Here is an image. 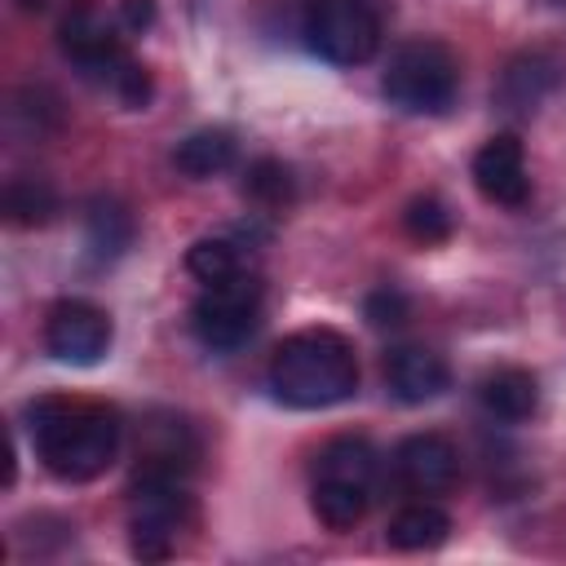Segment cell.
Returning <instances> with one entry per match:
<instances>
[{"mask_svg":"<svg viewBox=\"0 0 566 566\" xmlns=\"http://www.w3.org/2000/svg\"><path fill=\"white\" fill-rule=\"evenodd\" d=\"M190 495L186 478H155L133 473V504H128V531H133V557L164 562L177 548V531L186 526Z\"/></svg>","mask_w":566,"mask_h":566,"instance_id":"6","label":"cell"},{"mask_svg":"<svg viewBox=\"0 0 566 566\" xmlns=\"http://www.w3.org/2000/svg\"><path fill=\"white\" fill-rule=\"evenodd\" d=\"M407 314H411V301L398 292V287H376L367 301H363V318L371 323V327H402L407 323Z\"/></svg>","mask_w":566,"mask_h":566,"instance_id":"23","label":"cell"},{"mask_svg":"<svg viewBox=\"0 0 566 566\" xmlns=\"http://www.w3.org/2000/svg\"><path fill=\"white\" fill-rule=\"evenodd\" d=\"M111 318L106 310H97L93 301H80V296H66L49 310L44 318V349L57 358V363H71V367H93L106 358L111 349Z\"/></svg>","mask_w":566,"mask_h":566,"instance_id":"8","label":"cell"},{"mask_svg":"<svg viewBox=\"0 0 566 566\" xmlns=\"http://www.w3.org/2000/svg\"><path fill=\"white\" fill-rule=\"evenodd\" d=\"M27 420L44 469L62 482H93L119 455L124 420L115 407L84 398H35L27 407Z\"/></svg>","mask_w":566,"mask_h":566,"instance_id":"1","label":"cell"},{"mask_svg":"<svg viewBox=\"0 0 566 566\" xmlns=\"http://www.w3.org/2000/svg\"><path fill=\"white\" fill-rule=\"evenodd\" d=\"M553 88H557V62L548 53H522L504 66L495 84V102L509 115H531Z\"/></svg>","mask_w":566,"mask_h":566,"instance_id":"12","label":"cell"},{"mask_svg":"<svg viewBox=\"0 0 566 566\" xmlns=\"http://www.w3.org/2000/svg\"><path fill=\"white\" fill-rule=\"evenodd\" d=\"M256 323H261V283L248 270L221 283H203L199 301L190 305V332L212 354H234L239 345H248Z\"/></svg>","mask_w":566,"mask_h":566,"instance_id":"4","label":"cell"},{"mask_svg":"<svg viewBox=\"0 0 566 566\" xmlns=\"http://www.w3.org/2000/svg\"><path fill=\"white\" fill-rule=\"evenodd\" d=\"M394 473L411 495H442L455 486L460 455L442 433H411L394 451Z\"/></svg>","mask_w":566,"mask_h":566,"instance_id":"9","label":"cell"},{"mask_svg":"<svg viewBox=\"0 0 566 566\" xmlns=\"http://www.w3.org/2000/svg\"><path fill=\"white\" fill-rule=\"evenodd\" d=\"M385 535H389V544H394L398 553H424V548L447 544V535H451V517H447L438 504H424V500H420V504L398 509Z\"/></svg>","mask_w":566,"mask_h":566,"instance_id":"17","label":"cell"},{"mask_svg":"<svg viewBox=\"0 0 566 566\" xmlns=\"http://www.w3.org/2000/svg\"><path fill=\"white\" fill-rule=\"evenodd\" d=\"M186 270L199 283H221V279H230V274L243 270L239 243H230V239H195L190 252H186Z\"/></svg>","mask_w":566,"mask_h":566,"instance_id":"20","label":"cell"},{"mask_svg":"<svg viewBox=\"0 0 566 566\" xmlns=\"http://www.w3.org/2000/svg\"><path fill=\"white\" fill-rule=\"evenodd\" d=\"M265 380H270V394L283 407L323 411V407H336V402L354 398V389H358V354L340 332L305 327V332H292L274 349Z\"/></svg>","mask_w":566,"mask_h":566,"instance_id":"2","label":"cell"},{"mask_svg":"<svg viewBox=\"0 0 566 566\" xmlns=\"http://www.w3.org/2000/svg\"><path fill=\"white\" fill-rule=\"evenodd\" d=\"M57 44H62V53H66L88 80H102V84H115V75L128 66V49H124L115 22H111L97 4H88V0H80V4L57 22Z\"/></svg>","mask_w":566,"mask_h":566,"instance_id":"7","label":"cell"},{"mask_svg":"<svg viewBox=\"0 0 566 566\" xmlns=\"http://www.w3.org/2000/svg\"><path fill=\"white\" fill-rule=\"evenodd\" d=\"M133 243V212L119 199H93L84 212V248L97 265H111Z\"/></svg>","mask_w":566,"mask_h":566,"instance_id":"14","label":"cell"},{"mask_svg":"<svg viewBox=\"0 0 566 566\" xmlns=\"http://www.w3.org/2000/svg\"><path fill=\"white\" fill-rule=\"evenodd\" d=\"M119 22H124L128 31L155 27V0H119Z\"/></svg>","mask_w":566,"mask_h":566,"instance_id":"24","label":"cell"},{"mask_svg":"<svg viewBox=\"0 0 566 566\" xmlns=\"http://www.w3.org/2000/svg\"><path fill=\"white\" fill-rule=\"evenodd\" d=\"M376 473H380V460L367 438H332L314 464V478H336V482H354L367 491H376Z\"/></svg>","mask_w":566,"mask_h":566,"instance_id":"16","label":"cell"},{"mask_svg":"<svg viewBox=\"0 0 566 566\" xmlns=\"http://www.w3.org/2000/svg\"><path fill=\"white\" fill-rule=\"evenodd\" d=\"M478 398H482L486 416H495V420H504V424H522V420H531L535 407H539V385H535V376L522 371V367H500V371L482 376Z\"/></svg>","mask_w":566,"mask_h":566,"instance_id":"13","label":"cell"},{"mask_svg":"<svg viewBox=\"0 0 566 566\" xmlns=\"http://www.w3.org/2000/svg\"><path fill=\"white\" fill-rule=\"evenodd\" d=\"M402 226H407V234L416 239V243H442V239H451V208L438 199V195H420V199H411L407 203V212H402Z\"/></svg>","mask_w":566,"mask_h":566,"instance_id":"22","label":"cell"},{"mask_svg":"<svg viewBox=\"0 0 566 566\" xmlns=\"http://www.w3.org/2000/svg\"><path fill=\"white\" fill-rule=\"evenodd\" d=\"M243 190L261 203V208H287L296 199V181H292V168L279 164V159H256L248 168V181Z\"/></svg>","mask_w":566,"mask_h":566,"instance_id":"21","label":"cell"},{"mask_svg":"<svg viewBox=\"0 0 566 566\" xmlns=\"http://www.w3.org/2000/svg\"><path fill=\"white\" fill-rule=\"evenodd\" d=\"M234 155H239V142H234L230 128H199V133H190V137L177 142L172 164H177V172L203 181V177L226 172L234 164Z\"/></svg>","mask_w":566,"mask_h":566,"instance_id":"15","label":"cell"},{"mask_svg":"<svg viewBox=\"0 0 566 566\" xmlns=\"http://www.w3.org/2000/svg\"><path fill=\"white\" fill-rule=\"evenodd\" d=\"M473 186L486 203L500 208H522L531 195V177H526V155L522 142L513 133H495L478 155H473Z\"/></svg>","mask_w":566,"mask_h":566,"instance_id":"10","label":"cell"},{"mask_svg":"<svg viewBox=\"0 0 566 566\" xmlns=\"http://www.w3.org/2000/svg\"><path fill=\"white\" fill-rule=\"evenodd\" d=\"M4 217L13 226H49L57 217V190L44 177H13L4 186Z\"/></svg>","mask_w":566,"mask_h":566,"instance_id":"19","label":"cell"},{"mask_svg":"<svg viewBox=\"0 0 566 566\" xmlns=\"http://www.w3.org/2000/svg\"><path fill=\"white\" fill-rule=\"evenodd\" d=\"M310 504H314V517L323 526L349 531L354 522H363V513L371 504V491L367 486H354V482H336V478H314Z\"/></svg>","mask_w":566,"mask_h":566,"instance_id":"18","label":"cell"},{"mask_svg":"<svg viewBox=\"0 0 566 566\" xmlns=\"http://www.w3.org/2000/svg\"><path fill=\"white\" fill-rule=\"evenodd\" d=\"M301 35L332 66H363L380 49V22L367 0H310Z\"/></svg>","mask_w":566,"mask_h":566,"instance_id":"5","label":"cell"},{"mask_svg":"<svg viewBox=\"0 0 566 566\" xmlns=\"http://www.w3.org/2000/svg\"><path fill=\"white\" fill-rule=\"evenodd\" d=\"M385 385L398 402H433L438 394L451 389V367L442 354L424 349V345H398L385 358Z\"/></svg>","mask_w":566,"mask_h":566,"instance_id":"11","label":"cell"},{"mask_svg":"<svg viewBox=\"0 0 566 566\" xmlns=\"http://www.w3.org/2000/svg\"><path fill=\"white\" fill-rule=\"evenodd\" d=\"M13 4H18L22 13H44V9L53 4V0H13Z\"/></svg>","mask_w":566,"mask_h":566,"instance_id":"25","label":"cell"},{"mask_svg":"<svg viewBox=\"0 0 566 566\" xmlns=\"http://www.w3.org/2000/svg\"><path fill=\"white\" fill-rule=\"evenodd\" d=\"M385 97L407 115H442L455 102L460 66L438 40H407L385 66Z\"/></svg>","mask_w":566,"mask_h":566,"instance_id":"3","label":"cell"}]
</instances>
